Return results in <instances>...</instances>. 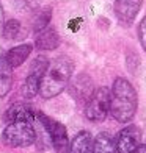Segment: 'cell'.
Returning a JSON list of instances; mask_svg holds the SVG:
<instances>
[{
	"mask_svg": "<svg viewBox=\"0 0 146 153\" xmlns=\"http://www.w3.org/2000/svg\"><path fill=\"white\" fill-rule=\"evenodd\" d=\"M137 111V92L126 78H116L110 91V114L118 122H129Z\"/></svg>",
	"mask_w": 146,
	"mask_h": 153,
	"instance_id": "cell-1",
	"label": "cell"
},
{
	"mask_svg": "<svg viewBox=\"0 0 146 153\" xmlns=\"http://www.w3.org/2000/svg\"><path fill=\"white\" fill-rule=\"evenodd\" d=\"M74 64L66 56L57 58L52 64H49L47 71L41 76L39 81V95L43 99H52L58 95L66 88L69 78L72 75Z\"/></svg>",
	"mask_w": 146,
	"mask_h": 153,
	"instance_id": "cell-2",
	"label": "cell"
},
{
	"mask_svg": "<svg viewBox=\"0 0 146 153\" xmlns=\"http://www.w3.org/2000/svg\"><path fill=\"white\" fill-rule=\"evenodd\" d=\"M36 139L35 125L27 120H17L6 125L3 130L2 141L8 147H29Z\"/></svg>",
	"mask_w": 146,
	"mask_h": 153,
	"instance_id": "cell-3",
	"label": "cell"
},
{
	"mask_svg": "<svg viewBox=\"0 0 146 153\" xmlns=\"http://www.w3.org/2000/svg\"><path fill=\"white\" fill-rule=\"evenodd\" d=\"M110 111V91L108 88H97L96 91L88 97L85 116L91 122H102Z\"/></svg>",
	"mask_w": 146,
	"mask_h": 153,
	"instance_id": "cell-4",
	"label": "cell"
},
{
	"mask_svg": "<svg viewBox=\"0 0 146 153\" xmlns=\"http://www.w3.org/2000/svg\"><path fill=\"white\" fill-rule=\"evenodd\" d=\"M43 120L47 127L49 136H50V144L53 145V149L57 153H68L69 150V141H68V133L65 125H61L57 120H52L43 114Z\"/></svg>",
	"mask_w": 146,
	"mask_h": 153,
	"instance_id": "cell-5",
	"label": "cell"
},
{
	"mask_svg": "<svg viewBox=\"0 0 146 153\" xmlns=\"http://www.w3.org/2000/svg\"><path fill=\"white\" fill-rule=\"evenodd\" d=\"M141 141V133L135 125H129L121 130L120 136L116 139V150L118 153H132Z\"/></svg>",
	"mask_w": 146,
	"mask_h": 153,
	"instance_id": "cell-6",
	"label": "cell"
},
{
	"mask_svg": "<svg viewBox=\"0 0 146 153\" xmlns=\"http://www.w3.org/2000/svg\"><path fill=\"white\" fill-rule=\"evenodd\" d=\"M141 8V0H115L116 17L124 24H129L135 19Z\"/></svg>",
	"mask_w": 146,
	"mask_h": 153,
	"instance_id": "cell-7",
	"label": "cell"
},
{
	"mask_svg": "<svg viewBox=\"0 0 146 153\" xmlns=\"http://www.w3.org/2000/svg\"><path fill=\"white\" fill-rule=\"evenodd\" d=\"M36 117V111H35L30 105H25V103H14L11 105L6 113L3 114V119L5 122H17V120H27V122H32L35 120Z\"/></svg>",
	"mask_w": 146,
	"mask_h": 153,
	"instance_id": "cell-8",
	"label": "cell"
},
{
	"mask_svg": "<svg viewBox=\"0 0 146 153\" xmlns=\"http://www.w3.org/2000/svg\"><path fill=\"white\" fill-rule=\"evenodd\" d=\"M58 44H60L58 33L53 28H47V27L39 31L36 41H35V45L39 50H53V48L58 47Z\"/></svg>",
	"mask_w": 146,
	"mask_h": 153,
	"instance_id": "cell-9",
	"label": "cell"
},
{
	"mask_svg": "<svg viewBox=\"0 0 146 153\" xmlns=\"http://www.w3.org/2000/svg\"><path fill=\"white\" fill-rule=\"evenodd\" d=\"M68 153H93V137L88 131H80L69 144Z\"/></svg>",
	"mask_w": 146,
	"mask_h": 153,
	"instance_id": "cell-10",
	"label": "cell"
},
{
	"mask_svg": "<svg viewBox=\"0 0 146 153\" xmlns=\"http://www.w3.org/2000/svg\"><path fill=\"white\" fill-rule=\"evenodd\" d=\"M13 85V67L10 66L5 53L0 56V97L10 92Z\"/></svg>",
	"mask_w": 146,
	"mask_h": 153,
	"instance_id": "cell-11",
	"label": "cell"
},
{
	"mask_svg": "<svg viewBox=\"0 0 146 153\" xmlns=\"http://www.w3.org/2000/svg\"><path fill=\"white\" fill-rule=\"evenodd\" d=\"M32 48H33L32 44H20L17 47H13L10 52H6L5 56H6V59H8L10 66L13 69L19 67L27 58H29V55L32 53Z\"/></svg>",
	"mask_w": 146,
	"mask_h": 153,
	"instance_id": "cell-12",
	"label": "cell"
},
{
	"mask_svg": "<svg viewBox=\"0 0 146 153\" xmlns=\"http://www.w3.org/2000/svg\"><path fill=\"white\" fill-rule=\"evenodd\" d=\"M93 153H118L116 144L112 136L107 133H99L93 141Z\"/></svg>",
	"mask_w": 146,
	"mask_h": 153,
	"instance_id": "cell-13",
	"label": "cell"
},
{
	"mask_svg": "<svg viewBox=\"0 0 146 153\" xmlns=\"http://www.w3.org/2000/svg\"><path fill=\"white\" fill-rule=\"evenodd\" d=\"M39 81L41 78L33 74H29V76L25 78L24 85H22V89H20V92L25 99H33L35 95L39 94Z\"/></svg>",
	"mask_w": 146,
	"mask_h": 153,
	"instance_id": "cell-14",
	"label": "cell"
},
{
	"mask_svg": "<svg viewBox=\"0 0 146 153\" xmlns=\"http://www.w3.org/2000/svg\"><path fill=\"white\" fill-rule=\"evenodd\" d=\"M20 33V22L19 20L11 19L8 22L3 24V28H2V34L5 39H16Z\"/></svg>",
	"mask_w": 146,
	"mask_h": 153,
	"instance_id": "cell-15",
	"label": "cell"
},
{
	"mask_svg": "<svg viewBox=\"0 0 146 153\" xmlns=\"http://www.w3.org/2000/svg\"><path fill=\"white\" fill-rule=\"evenodd\" d=\"M50 17H52V10H50V8H46V10H43V11H39V14L36 16V19H35V24H33L35 31L44 30L46 27L49 25V22H50Z\"/></svg>",
	"mask_w": 146,
	"mask_h": 153,
	"instance_id": "cell-16",
	"label": "cell"
},
{
	"mask_svg": "<svg viewBox=\"0 0 146 153\" xmlns=\"http://www.w3.org/2000/svg\"><path fill=\"white\" fill-rule=\"evenodd\" d=\"M47 67H49V61L46 56H38V58H35L33 62H32V67H30V74L33 75H36V76H43L44 72L47 71Z\"/></svg>",
	"mask_w": 146,
	"mask_h": 153,
	"instance_id": "cell-17",
	"label": "cell"
},
{
	"mask_svg": "<svg viewBox=\"0 0 146 153\" xmlns=\"http://www.w3.org/2000/svg\"><path fill=\"white\" fill-rule=\"evenodd\" d=\"M138 34H140V41H141V45L146 52V16L143 17L141 24H140V28H138Z\"/></svg>",
	"mask_w": 146,
	"mask_h": 153,
	"instance_id": "cell-18",
	"label": "cell"
},
{
	"mask_svg": "<svg viewBox=\"0 0 146 153\" xmlns=\"http://www.w3.org/2000/svg\"><path fill=\"white\" fill-rule=\"evenodd\" d=\"M132 153H146V145H138Z\"/></svg>",
	"mask_w": 146,
	"mask_h": 153,
	"instance_id": "cell-19",
	"label": "cell"
},
{
	"mask_svg": "<svg viewBox=\"0 0 146 153\" xmlns=\"http://www.w3.org/2000/svg\"><path fill=\"white\" fill-rule=\"evenodd\" d=\"M2 25H3V8L2 3H0V30H2Z\"/></svg>",
	"mask_w": 146,
	"mask_h": 153,
	"instance_id": "cell-20",
	"label": "cell"
}]
</instances>
